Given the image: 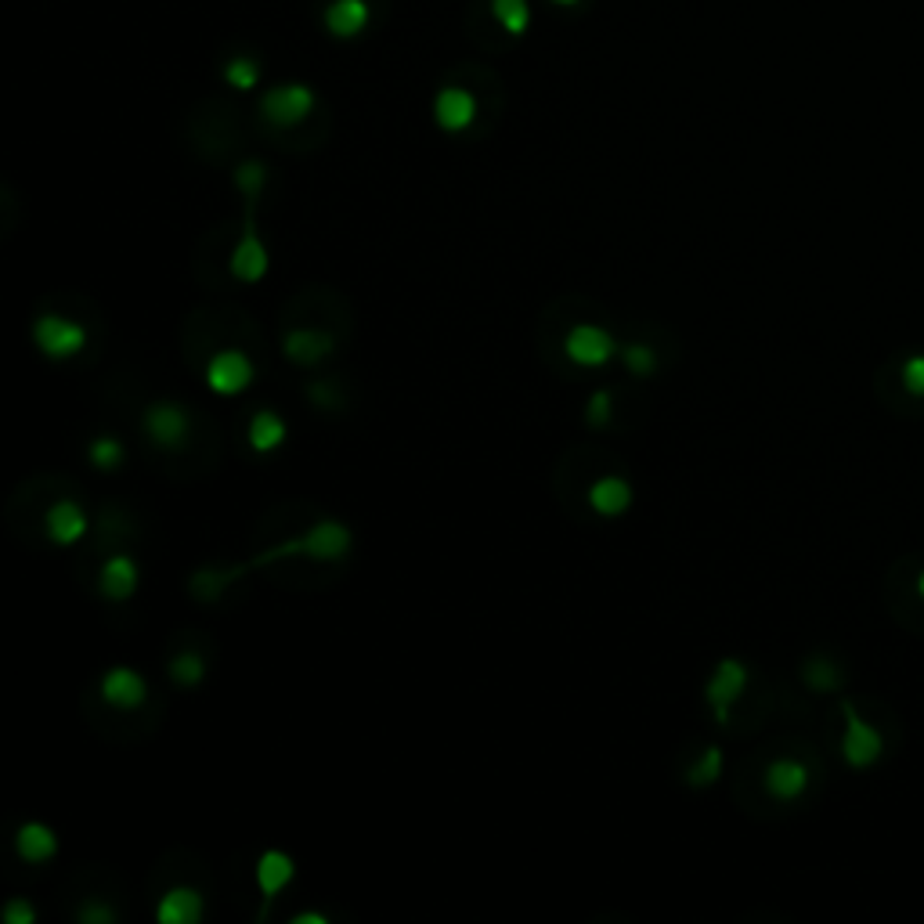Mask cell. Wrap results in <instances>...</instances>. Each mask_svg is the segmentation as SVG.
<instances>
[{"label": "cell", "instance_id": "6da1fadb", "mask_svg": "<svg viewBox=\"0 0 924 924\" xmlns=\"http://www.w3.org/2000/svg\"><path fill=\"white\" fill-rule=\"evenodd\" d=\"M351 545H354L351 528L325 516V520H318L314 528L303 531L300 539L282 542V545H274L271 553L257 556V563H271V560H282V556H308V560H318V563H337V560H343L346 553H351Z\"/></svg>", "mask_w": 924, "mask_h": 924}, {"label": "cell", "instance_id": "7a4b0ae2", "mask_svg": "<svg viewBox=\"0 0 924 924\" xmlns=\"http://www.w3.org/2000/svg\"><path fill=\"white\" fill-rule=\"evenodd\" d=\"M33 343L43 358L69 361L87 346V329L66 314H40L33 322Z\"/></svg>", "mask_w": 924, "mask_h": 924}, {"label": "cell", "instance_id": "3957f363", "mask_svg": "<svg viewBox=\"0 0 924 924\" xmlns=\"http://www.w3.org/2000/svg\"><path fill=\"white\" fill-rule=\"evenodd\" d=\"M144 433L163 452H184L192 441V415L178 401H155L144 412Z\"/></svg>", "mask_w": 924, "mask_h": 924}, {"label": "cell", "instance_id": "277c9868", "mask_svg": "<svg viewBox=\"0 0 924 924\" xmlns=\"http://www.w3.org/2000/svg\"><path fill=\"white\" fill-rule=\"evenodd\" d=\"M744 686H747V669H744V664L736 661V657H722L715 664L712 679H707V686H704V701L715 712L719 726H726V722H730V707L741 701Z\"/></svg>", "mask_w": 924, "mask_h": 924}, {"label": "cell", "instance_id": "5b68a950", "mask_svg": "<svg viewBox=\"0 0 924 924\" xmlns=\"http://www.w3.org/2000/svg\"><path fill=\"white\" fill-rule=\"evenodd\" d=\"M563 354L582 369H600L617 354V340L606 329L582 322V325L568 329V337H563Z\"/></svg>", "mask_w": 924, "mask_h": 924}, {"label": "cell", "instance_id": "8992f818", "mask_svg": "<svg viewBox=\"0 0 924 924\" xmlns=\"http://www.w3.org/2000/svg\"><path fill=\"white\" fill-rule=\"evenodd\" d=\"M311 109H314V91L303 83H279L260 101V112L274 127H297L308 120Z\"/></svg>", "mask_w": 924, "mask_h": 924}, {"label": "cell", "instance_id": "52a82bcc", "mask_svg": "<svg viewBox=\"0 0 924 924\" xmlns=\"http://www.w3.org/2000/svg\"><path fill=\"white\" fill-rule=\"evenodd\" d=\"M253 383V361L245 351H235V346H228V351H217L207 365V386L213 394L221 398H239L242 390H250Z\"/></svg>", "mask_w": 924, "mask_h": 924}, {"label": "cell", "instance_id": "ba28073f", "mask_svg": "<svg viewBox=\"0 0 924 924\" xmlns=\"http://www.w3.org/2000/svg\"><path fill=\"white\" fill-rule=\"evenodd\" d=\"M842 712H845L842 755H845V762L852 765V770H866V765L877 762V755H881V736H877V730L871 726V722L860 719V712L848 701L842 704Z\"/></svg>", "mask_w": 924, "mask_h": 924}, {"label": "cell", "instance_id": "9c48e42d", "mask_svg": "<svg viewBox=\"0 0 924 924\" xmlns=\"http://www.w3.org/2000/svg\"><path fill=\"white\" fill-rule=\"evenodd\" d=\"M268 245L260 242V235H257V224H253V213L245 217V228H242V235H239V242H235V250H231V260H228V268H231V274H235L239 282H245V285H253V282H260L268 274Z\"/></svg>", "mask_w": 924, "mask_h": 924}, {"label": "cell", "instance_id": "30bf717a", "mask_svg": "<svg viewBox=\"0 0 924 924\" xmlns=\"http://www.w3.org/2000/svg\"><path fill=\"white\" fill-rule=\"evenodd\" d=\"M101 701L109 707H120V712H134V707L144 704L149 697V683H144V675L138 669H127V664H116L106 675H101Z\"/></svg>", "mask_w": 924, "mask_h": 924}, {"label": "cell", "instance_id": "8fae6325", "mask_svg": "<svg viewBox=\"0 0 924 924\" xmlns=\"http://www.w3.org/2000/svg\"><path fill=\"white\" fill-rule=\"evenodd\" d=\"M87 528H91V520H87L83 505L77 499H58L48 505V513H43V531H48V542L51 545H77Z\"/></svg>", "mask_w": 924, "mask_h": 924}, {"label": "cell", "instance_id": "7c38bea8", "mask_svg": "<svg viewBox=\"0 0 924 924\" xmlns=\"http://www.w3.org/2000/svg\"><path fill=\"white\" fill-rule=\"evenodd\" d=\"M293 874H297L293 856H285L279 848H268L264 856L257 860V888H260V900H264V906H260V921L268 917L271 903L279 900L282 888L293 881Z\"/></svg>", "mask_w": 924, "mask_h": 924}, {"label": "cell", "instance_id": "4fadbf2b", "mask_svg": "<svg viewBox=\"0 0 924 924\" xmlns=\"http://www.w3.org/2000/svg\"><path fill=\"white\" fill-rule=\"evenodd\" d=\"M433 120H438V127L448 130V134L470 130L476 120V98L466 91V87H441L438 98H433Z\"/></svg>", "mask_w": 924, "mask_h": 924}, {"label": "cell", "instance_id": "5bb4252c", "mask_svg": "<svg viewBox=\"0 0 924 924\" xmlns=\"http://www.w3.org/2000/svg\"><path fill=\"white\" fill-rule=\"evenodd\" d=\"M138 582H141V571H138L134 556H127V553H112L98 571V592L109 603L130 600L138 592Z\"/></svg>", "mask_w": 924, "mask_h": 924}, {"label": "cell", "instance_id": "9a60e30c", "mask_svg": "<svg viewBox=\"0 0 924 924\" xmlns=\"http://www.w3.org/2000/svg\"><path fill=\"white\" fill-rule=\"evenodd\" d=\"M332 351H337V340H332V332H325V329H293L282 337V354L300 369L318 365V361H325Z\"/></svg>", "mask_w": 924, "mask_h": 924}, {"label": "cell", "instance_id": "2e32d148", "mask_svg": "<svg viewBox=\"0 0 924 924\" xmlns=\"http://www.w3.org/2000/svg\"><path fill=\"white\" fill-rule=\"evenodd\" d=\"M585 499H589V505H592V513H600V516L611 520V516L629 513V505H632V484L625 481V476L606 473V476H596V481L589 484Z\"/></svg>", "mask_w": 924, "mask_h": 924}, {"label": "cell", "instance_id": "e0dca14e", "mask_svg": "<svg viewBox=\"0 0 924 924\" xmlns=\"http://www.w3.org/2000/svg\"><path fill=\"white\" fill-rule=\"evenodd\" d=\"M202 914H207V903L202 895L188 885H173L163 892V900L155 903V917L159 924H199Z\"/></svg>", "mask_w": 924, "mask_h": 924}, {"label": "cell", "instance_id": "ac0fdd59", "mask_svg": "<svg viewBox=\"0 0 924 924\" xmlns=\"http://www.w3.org/2000/svg\"><path fill=\"white\" fill-rule=\"evenodd\" d=\"M14 852H19V860L29 863V866L51 863L58 856V834L48 827V823L29 820V823H22L19 831H14Z\"/></svg>", "mask_w": 924, "mask_h": 924}, {"label": "cell", "instance_id": "d6986e66", "mask_svg": "<svg viewBox=\"0 0 924 924\" xmlns=\"http://www.w3.org/2000/svg\"><path fill=\"white\" fill-rule=\"evenodd\" d=\"M805 787H808V770L802 762L776 759L765 765V791H770L776 802H794Z\"/></svg>", "mask_w": 924, "mask_h": 924}, {"label": "cell", "instance_id": "ffe728a7", "mask_svg": "<svg viewBox=\"0 0 924 924\" xmlns=\"http://www.w3.org/2000/svg\"><path fill=\"white\" fill-rule=\"evenodd\" d=\"M369 26V4L365 0H332L325 8V29L332 37L351 40Z\"/></svg>", "mask_w": 924, "mask_h": 924}, {"label": "cell", "instance_id": "44dd1931", "mask_svg": "<svg viewBox=\"0 0 924 924\" xmlns=\"http://www.w3.org/2000/svg\"><path fill=\"white\" fill-rule=\"evenodd\" d=\"M285 433H289V430H285V419H282L279 412L257 409V412L250 415V430H245V441H250L253 452L268 455V452H274V448H282Z\"/></svg>", "mask_w": 924, "mask_h": 924}, {"label": "cell", "instance_id": "7402d4cb", "mask_svg": "<svg viewBox=\"0 0 924 924\" xmlns=\"http://www.w3.org/2000/svg\"><path fill=\"white\" fill-rule=\"evenodd\" d=\"M167 675L173 679L178 686L192 690L199 686L202 679H207V657L199 654V650H181V654H173L167 664Z\"/></svg>", "mask_w": 924, "mask_h": 924}, {"label": "cell", "instance_id": "603a6c76", "mask_svg": "<svg viewBox=\"0 0 924 924\" xmlns=\"http://www.w3.org/2000/svg\"><path fill=\"white\" fill-rule=\"evenodd\" d=\"M87 459H91V466L101 473H116L123 466L127 459V448L120 438H112V433H98V438L87 444Z\"/></svg>", "mask_w": 924, "mask_h": 924}, {"label": "cell", "instance_id": "cb8c5ba5", "mask_svg": "<svg viewBox=\"0 0 924 924\" xmlns=\"http://www.w3.org/2000/svg\"><path fill=\"white\" fill-rule=\"evenodd\" d=\"M722 765H726V759H722V747L707 744L697 755V762H693L690 770H686V784L690 787H712L715 780L722 776Z\"/></svg>", "mask_w": 924, "mask_h": 924}, {"label": "cell", "instance_id": "d4e9b609", "mask_svg": "<svg viewBox=\"0 0 924 924\" xmlns=\"http://www.w3.org/2000/svg\"><path fill=\"white\" fill-rule=\"evenodd\" d=\"M239 574H242V568H231V571L202 568V571L192 574V596H195V600H217L231 582H235Z\"/></svg>", "mask_w": 924, "mask_h": 924}, {"label": "cell", "instance_id": "484cf974", "mask_svg": "<svg viewBox=\"0 0 924 924\" xmlns=\"http://www.w3.org/2000/svg\"><path fill=\"white\" fill-rule=\"evenodd\" d=\"M491 14L499 19V26L505 33H524L528 22H531V8L528 0H491Z\"/></svg>", "mask_w": 924, "mask_h": 924}, {"label": "cell", "instance_id": "4316f807", "mask_svg": "<svg viewBox=\"0 0 924 924\" xmlns=\"http://www.w3.org/2000/svg\"><path fill=\"white\" fill-rule=\"evenodd\" d=\"M621 361H625V369L635 375V380H650L657 369V354H654V346L650 343H625L621 346Z\"/></svg>", "mask_w": 924, "mask_h": 924}, {"label": "cell", "instance_id": "83f0119b", "mask_svg": "<svg viewBox=\"0 0 924 924\" xmlns=\"http://www.w3.org/2000/svg\"><path fill=\"white\" fill-rule=\"evenodd\" d=\"M224 80L235 87V91H250V87H257V80H260V66L250 54H235L224 66Z\"/></svg>", "mask_w": 924, "mask_h": 924}, {"label": "cell", "instance_id": "f1b7e54d", "mask_svg": "<svg viewBox=\"0 0 924 924\" xmlns=\"http://www.w3.org/2000/svg\"><path fill=\"white\" fill-rule=\"evenodd\" d=\"M611 419H614V394L611 390H596V394H592L589 404H585V423L592 430H606L611 426Z\"/></svg>", "mask_w": 924, "mask_h": 924}, {"label": "cell", "instance_id": "f546056e", "mask_svg": "<svg viewBox=\"0 0 924 924\" xmlns=\"http://www.w3.org/2000/svg\"><path fill=\"white\" fill-rule=\"evenodd\" d=\"M805 683L813 686V690H837V683H842V675H837V669L831 661H823V657H813V661H805Z\"/></svg>", "mask_w": 924, "mask_h": 924}, {"label": "cell", "instance_id": "4dcf8cb0", "mask_svg": "<svg viewBox=\"0 0 924 924\" xmlns=\"http://www.w3.org/2000/svg\"><path fill=\"white\" fill-rule=\"evenodd\" d=\"M264 181H268V167L260 163V159H250V163H242L235 170V184L245 192V199H257L264 192Z\"/></svg>", "mask_w": 924, "mask_h": 924}, {"label": "cell", "instance_id": "1f68e13d", "mask_svg": "<svg viewBox=\"0 0 924 924\" xmlns=\"http://www.w3.org/2000/svg\"><path fill=\"white\" fill-rule=\"evenodd\" d=\"M116 917H120V914H116V910L109 903H101V900H87L77 910V921H83V924H112Z\"/></svg>", "mask_w": 924, "mask_h": 924}, {"label": "cell", "instance_id": "d6a6232c", "mask_svg": "<svg viewBox=\"0 0 924 924\" xmlns=\"http://www.w3.org/2000/svg\"><path fill=\"white\" fill-rule=\"evenodd\" d=\"M37 921V910L29 900H8L4 903V924H33Z\"/></svg>", "mask_w": 924, "mask_h": 924}, {"label": "cell", "instance_id": "836d02e7", "mask_svg": "<svg viewBox=\"0 0 924 924\" xmlns=\"http://www.w3.org/2000/svg\"><path fill=\"white\" fill-rule=\"evenodd\" d=\"M903 383L910 394H924V358H910L903 365Z\"/></svg>", "mask_w": 924, "mask_h": 924}, {"label": "cell", "instance_id": "e575fe53", "mask_svg": "<svg viewBox=\"0 0 924 924\" xmlns=\"http://www.w3.org/2000/svg\"><path fill=\"white\" fill-rule=\"evenodd\" d=\"M308 398L314 401V409H318V404H322V409H332V404H337V398H332L329 383H311V386H308Z\"/></svg>", "mask_w": 924, "mask_h": 924}, {"label": "cell", "instance_id": "d590c367", "mask_svg": "<svg viewBox=\"0 0 924 924\" xmlns=\"http://www.w3.org/2000/svg\"><path fill=\"white\" fill-rule=\"evenodd\" d=\"M293 924H329V917L325 914H297Z\"/></svg>", "mask_w": 924, "mask_h": 924}, {"label": "cell", "instance_id": "8d00e7d4", "mask_svg": "<svg viewBox=\"0 0 924 924\" xmlns=\"http://www.w3.org/2000/svg\"><path fill=\"white\" fill-rule=\"evenodd\" d=\"M553 4H560V8H571V4H578V0H553Z\"/></svg>", "mask_w": 924, "mask_h": 924}, {"label": "cell", "instance_id": "74e56055", "mask_svg": "<svg viewBox=\"0 0 924 924\" xmlns=\"http://www.w3.org/2000/svg\"><path fill=\"white\" fill-rule=\"evenodd\" d=\"M917 589H921V596H924V571H921V578H917Z\"/></svg>", "mask_w": 924, "mask_h": 924}]
</instances>
